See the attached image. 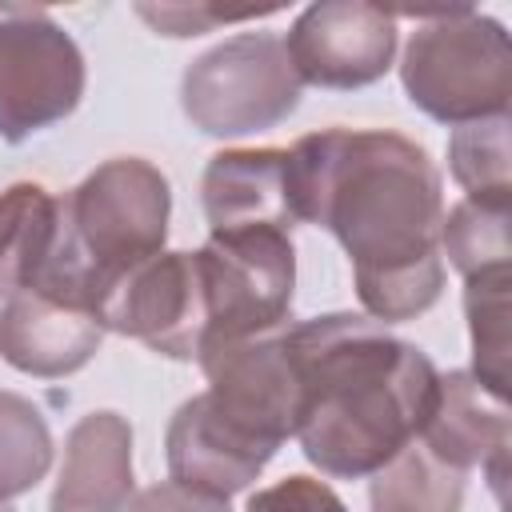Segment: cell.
<instances>
[{
    "mask_svg": "<svg viewBox=\"0 0 512 512\" xmlns=\"http://www.w3.org/2000/svg\"><path fill=\"white\" fill-rule=\"evenodd\" d=\"M284 156L296 224H320L340 240L368 320L400 324L428 312L444 288V184L432 156L388 128L308 132Z\"/></svg>",
    "mask_w": 512,
    "mask_h": 512,
    "instance_id": "6da1fadb",
    "label": "cell"
},
{
    "mask_svg": "<svg viewBox=\"0 0 512 512\" xmlns=\"http://www.w3.org/2000/svg\"><path fill=\"white\" fill-rule=\"evenodd\" d=\"M284 344L300 380L296 440L324 476L364 480L416 440L440 376L428 352L352 312L284 324Z\"/></svg>",
    "mask_w": 512,
    "mask_h": 512,
    "instance_id": "7a4b0ae2",
    "label": "cell"
},
{
    "mask_svg": "<svg viewBox=\"0 0 512 512\" xmlns=\"http://www.w3.org/2000/svg\"><path fill=\"white\" fill-rule=\"evenodd\" d=\"M168 216L172 192L156 164L144 156L104 160L60 196L56 252L32 292H48L96 312L120 276L164 252Z\"/></svg>",
    "mask_w": 512,
    "mask_h": 512,
    "instance_id": "3957f363",
    "label": "cell"
},
{
    "mask_svg": "<svg viewBox=\"0 0 512 512\" xmlns=\"http://www.w3.org/2000/svg\"><path fill=\"white\" fill-rule=\"evenodd\" d=\"M400 80L408 100L440 124H472L508 116L512 100V44L500 20L472 8L416 12Z\"/></svg>",
    "mask_w": 512,
    "mask_h": 512,
    "instance_id": "277c9868",
    "label": "cell"
},
{
    "mask_svg": "<svg viewBox=\"0 0 512 512\" xmlns=\"http://www.w3.org/2000/svg\"><path fill=\"white\" fill-rule=\"evenodd\" d=\"M300 88L280 36L240 32L184 68L180 108L204 136L236 140L288 120L300 104Z\"/></svg>",
    "mask_w": 512,
    "mask_h": 512,
    "instance_id": "5b68a950",
    "label": "cell"
},
{
    "mask_svg": "<svg viewBox=\"0 0 512 512\" xmlns=\"http://www.w3.org/2000/svg\"><path fill=\"white\" fill-rule=\"evenodd\" d=\"M196 264L208 304L204 352L288 324L292 292H296L292 232H276V228L208 232V244L196 252Z\"/></svg>",
    "mask_w": 512,
    "mask_h": 512,
    "instance_id": "8992f818",
    "label": "cell"
},
{
    "mask_svg": "<svg viewBox=\"0 0 512 512\" xmlns=\"http://www.w3.org/2000/svg\"><path fill=\"white\" fill-rule=\"evenodd\" d=\"M84 52L32 4L0 0V140L20 144L76 112Z\"/></svg>",
    "mask_w": 512,
    "mask_h": 512,
    "instance_id": "52a82bcc",
    "label": "cell"
},
{
    "mask_svg": "<svg viewBox=\"0 0 512 512\" xmlns=\"http://www.w3.org/2000/svg\"><path fill=\"white\" fill-rule=\"evenodd\" d=\"M200 368L208 376L200 400L228 432L272 456L288 436H296L300 380L284 344V328L220 344L200 356Z\"/></svg>",
    "mask_w": 512,
    "mask_h": 512,
    "instance_id": "ba28073f",
    "label": "cell"
},
{
    "mask_svg": "<svg viewBox=\"0 0 512 512\" xmlns=\"http://www.w3.org/2000/svg\"><path fill=\"white\" fill-rule=\"evenodd\" d=\"M104 332H120L168 360H200L208 340V304L196 252H160L120 276L100 308Z\"/></svg>",
    "mask_w": 512,
    "mask_h": 512,
    "instance_id": "9c48e42d",
    "label": "cell"
},
{
    "mask_svg": "<svg viewBox=\"0 0 512 512\" xmlns=\"http://www.w3.org/2000/svg\"><path fill=\"white\" fill-rule=\"evenodd\" d=\"M288 60L300 84L364 88L376 84L396 56V16L360 0L308 4L288 28Z\"/></svg>",
    "mask_w": 512,
    "mask_h": 512,
    "instance_id": "30bf717a",
    "label": "cell"
},
{
    "mask_svg": "<svg viewBox=\"0 0 512 512\" xmlns=\"http://www.w3.org/2000/svg\"><path fill=\"white\" fill-rule=\"evenodd\" d=\"M416 440L460 472L480 468L492 492L504 500L512 416H508V400L488 392L472 372L436 376V392Z\"/></svg>",
    "mask_w": 512,
    "mask_h": 512,
    "instance_id": "8fae6325",
    "label": "cell"
},
{
    "mask_svg": "<svg viewBox=\"0 0 512 512\" xmlns=\"http://www.w3.org/2000/svg\"><path fill=\"white\" fill-rule=\"evenodd\" d=\"M104 340V324L84 304L48 296V292H16L0 308V360L16 372L56 380L80 372Z\"/></svg>",
    "mask_w": 512,
    "mask_h": 512,
    "instance_id": "7c38bea8",
    "label": "cell"
},
{
    "mask_svg": "<svg viewBox=\"0 0 512 512\" xmlns=\"http://www.w3.org/2000/svg\"><path fill=\"white\" fill-rule=\"evenodd\" d=\"M132 488V424L108 408L80 416L64 440L52 512H128Z\"/></svg>",
    "mask_w": 512,
    "mask_h": 512,
    "instance_id": "4fadbf2b",
    "label": "cell"
},
{
    "mask_svg": "<svg viewBox=\"0 0 512 512\" xmlns=\"http://www.w3.org/2000/svg\"><path fill=\"white\" fill-rule=\"evenodd\" d=\"M200 196H204V216L212 232H240V228L292 232L296 228L284 148L216 152L204 168Z\"/></svg>",
    "mask_w": 512,
    "mask_h": 512,
    "instance_id": "5bb4252c",
    "label": "cell"
},
{
    "mask_svg": "<svg viewBox=\"0 0 512 512\" xmlns=\"http://www.w3.org/2000/svg\"><path fill=\"white\" fill-rule=\"evenodd\" d=\"M164 448H168V472L176 484H188V488L220 496V500L244 492L272 460V452L228 432L204 408L200 396H192L176 408Z\"/></svg>",
    "mask_w": 512,
    "mask_h": 512,
    "instance_id": "9a60e30c",
    "label": "cell"
},
{
    "mask_svg": "<svg viewBox=\"0 0 512 512\" xmlns=\"http://www.w3.org/2000/svg\"><path fill=\"white\" fill-rule=\"evenodd\" d=\"M60 232V196L20 180L0 192V300L40 284Z\"/></svg>",
    "mask_w": 512,
    "mask_h": 512,
    "instance_id": "2e32d148",
    "label": "cell"
},
{
    "mask_svg": "<svg viewBox=\"0 0 512 512\" xmlns=\"http://www.w3.org/2000/svg\"><path fill=\"white\" fill-rule=\"evenodd\" d=\"M468 472L432 456L420 440L404 444L368 484L372 512H460Z\"/></svg>",
    "mask_w": 512,
    "mask_h": 512,
    "instance_id": "e0dca14e",
    "label": "cell"
},
{
    "mask_svg": "<svg viewBox=\"0 0 512 512\" xmlns=\"http://www.w3.org/2000/svg\"><path fill=\"white\" fill-rule=\"evenodd\" d=\"M508 288L512 272L492 268L464 280V312L472 332V376L508 400Z\"/></svg>",
    "mask_w": 512,
    "mask_h": 512,
    "instance_id": "ac0fdd59",
    "label": "cell"
},
{
    "mask_svg": "<svg viewBox=\"0 0 512 512\" xmlns=\"http://www.w3.org/2000/svg\"><path fill=\"white\" fill-rule=\"evenodd\" d=\"M508 220L512 200H460L444 212L440 224V256L468 280L492 268H508Z\"/></svg>",
    "mask_w": 512,
    "mask_h": 512,
    "instance_id": "d6986e66",
    "label": "cell"
},
{
    "mask_svg": "<svg viewBox=\"0 0 512 512\" xmlns=\"http://www.w3.org/2000/svg\"><path fill=\"white\" fill-rule=\"evenodd\" d=\"M448 168L468 200H512L508 116L460 124L448 140Z\"/></svg>",
    "mask_w": 512,
    "mask_h": 512,
    "instance_id": "ffe728a7",
    "label": "cell"
},
{
    "mask_svg": "<svg viewBox=\"0 0 512 512\" xmlns=\"http://www.w3.org/2000/svg\"><path fill=\"white\" fill-rule=\"evenodd\" d=\"M52 464V432L40 408L16 392H0V504L24 496Z\"/></svg>",
    "mask_w": 512,
    "mask_h": 512,
    "instance_id": "44dd1931",
    "label": "cell"
},
{
    "mask_svg": "<svg viewBox=\"0 0 512 512\" xmlns=\"http://www.w3.org/2000/svg\"><path fill=\"white\" fill-rule=\"evenodd\" d=\"M280 12L276 4L268 8H244V12H228V8H216V4H136V16L156 32V36H172V40H184V36H204L220 24H240V20H256V16H272Z\"/></svg>",
    "mask_w": 512,
    "mask_h": 512,
    "instance_id": "7402d4cb",
    "label": "cell"
},
{
    "mask_svg": "<svg viewBox=\"0 0 512 512\" xmlns=\"http://www.w3.org/2000/svg\"><path fill=\"white\" fill-rule=\"evenodd\" d=\"M244 512H348L344 500L312 476H284L248 496Z\"/></svg>",
    "mask_w": 512,
    "mask_h": 512,
    "instance_id": "603a6c76",
    "label": "cell"
},
{
    "mask_svg": "<svg viewBox=\"0 0 512 512\" xmlns=\"http://www.w3.org/2000/svg\"><path fill=\"white\" fill-rule=\"evenodd\" d=\"M128 512H232V508L220 496L196 492V488L176 484V480H160V484L136 492L132 504H128Z\"/></svg>",
    "mask_w": 512,
    "mask_h": 512,
    "instance_id": "cb8c5ba5",
    "label": "cell"
},
{
    "mask_svg": "<svg viewBox=\"0 0 512 512\" xmlns=\"http://www.w3.org/2000/svg\"><path fill=\"white\" fill-rule=\"evenodd\" d=\"M0 512H12V508H8V504H0Z\"/></svg>",
    "mask_w": 512,
    "mask_h": 512,
    "instance_id": "d4e9b609",
    "label": "cell"
}]
</instances>
